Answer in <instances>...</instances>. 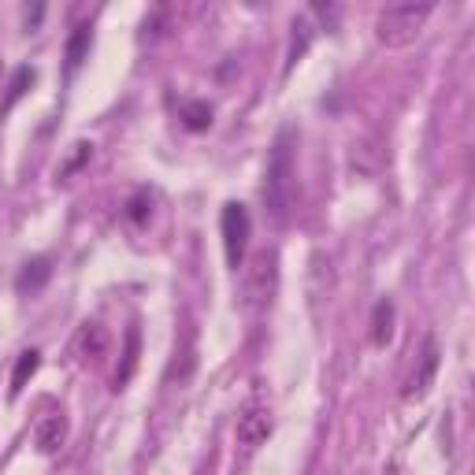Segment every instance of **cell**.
I'll return each instance as SVG.
<instances>
[{
  "instance_id": "7c38bea8",
  "label": "cell",
  "mask_w": 475,
  "mask_h": 475,
  "mask_svg": "<svg viewBox=\"0 0 475 475\" xmlns=\"http://www.w3.org/2000/svg\"><path fill=\"white\" fill-rule=\"evenodd\" d=\"M90 45H93V27L90 23H78L75 34L67 37V71H78L82 64H86V56H90Z\"/></svg>"
},
{
  "instance_id": "ac0fdd59",
  "label": "cell",
  "mask_w": 475,
  "mask_h": 475,
  "mask_svg": "<svg viewBox=\"0 0 475 475\" xmlns=\"http://www.w3.org/2000/svg\"><path fill=\"white\" fill-rule=\"evenodd\" d=\"M308 41H313V27H308V19H294V45H290V64L308 49Z\"/></svg>"
},
{
  "instance_id": "ba28073f",
  "label": "cell",
  "mask_w": 475,
  "mask_h": 475,
  "mask_svg": "<svg viewBox=\"0 0 475 475\" xmlns=\"http://www.w3.org/2000/svg\"><path fill=\"white\" fill-rule=\"evenodd\" d=\"M52 279V260L49 257H34V260H27L23 267H19V275H15V290L19 294H34V290H41Z\"/></svg>"
},
{
  "instance_id": "5b68a950",
  "label": "cell",
  "mask_w": 475,
  "mask_h": 475,
  "mask_svg": "<svg viewBox=\"0 0 475 475\" xmlns=\"http://www.w3.org/2000/svg\"><path fill=\"white\" fill-rule=\"evenodd\" d=\"M275 253H260L253 257V267H249V279H245V294H249L253 305H267L275 294Z\"/></svg>"
},
{
  "instance_id": "3957f363",
  "label": "cell",
  "mask_w": 475,
  "mask_h": 475,
  "mask_svg": "<svg viewBox=\"0 0 475 475\" xmlns=\"http://www.w3.org/2000/svg\"><path fill=\"white\" fill-rule=\"evenodd\" d=\"M219 231H223V253H226V264L241 267L245 260V249H249V234H253V219H249V209L238 201H226L223 204V216H219Z\"/></svg>"
},
{
  "instance_id": "5bb4252c",
  "label": "cell",
  "mask_w": 475,
  "mask_h": 475,
  "mask_svg": "<svg viewBox=\"0 0 475 475\" xmlns=\"http://www.w3.org/2000/svg\"><path fill=\"white\" fill-rule=\"evenodd\" d=\"M78 349H82V357H86V360L105 357V349H108V330L100 327V323H86V327H82V335H78Z\"/></svg>"
},
{
  "instance_id": "52a82bcc",
  "label": "cell",
  "mask_w": 475,
  "mask_h": 475,
  "mask_svg": "<svg viewBox=\"0 0 475 475\" xmlns=\"http://www.w3.org/2000/svg\"><path fill=\"white\" fill-rule=\"evenodd\" d=\"M64 442H67V416H64V412H52V416H45V420L37 424V431H34V446H37L41 453H45V457H49V453H56Z\"/></svg>"
},
{
  "instance_id": "4fadbf2b",
  "label": "cell",
  "mask_w": 475,
  "mask_h": 475,
  "mask_svg": "<svg viewBox=\"0 0 475 475\" xmlns=\"http://www.w3.org/2000/svg\"><path fill=\"white\" fill-rule=\"evenodd\" d=\"M138 349H141V330H138V323H131L127 327V349H123V364L115 371V390H123L131 383L134 368H138Z\"/></svg>"
},
{
  "instance_id": "2e32d148",
  "label": "cell",
  "mask_w": 475,
  "mask_h": 475,
  "mask_svg": "<svg viewBox=\"0 0 475 475\" xmlns=\"http://www.w3.org/2000/svg\"><path fill=\"white\" fill-rule=\"evenodd\" d=\"M90 156H93V146H90V141H75V146H71V156L56 168V178H59V182H67V178L82 168V163H90Z\"/></svg>"
},
{
  "instance_id": "8992f818",
  "label": "cell",
  "mask_w": 475,
  "mask_h": 475,
  "mask_svg": "<svg viewBox=\"0 0 475 475\" xmlns=\"http://www.w3.org/2000/svg\"><path fill=\"white\" fill-rule=\"evenodd\" d=\"M435 371H439V342L427 338V342H424V353H420V364H416V371L408 376V383H405V390H401V398H424L427 386L435 383Z\"/></svg>"
},
{
  "instance_id": "6da1fadb",
  "label": "cell",
  "mask_w": 475,
  "mask_h": 475,
  "mask_svg": "<svg viewBox=\"0 0 475 475\" xmlns=\"http://www.w3.org/2000/svg\"><path fill=\"white\" fill-rule=\"evenodd\" d=\"M297 204V127H282L267 153L264 171V209L275 226H286Z\"/></svg>"
},
{
  "instance_id": "8fae6325",
  "label": "cell",
  "mask_w": 475,
  "mask_h": 475,
  "mask_svg": "<svg viewBox=\"0 0 475 475\" xmlns=\"http://www.w3.org/2000/svg\"><path fill=\"white\" fill-rule=\"evenodd\" d=\"M390 335H394V301L383 297L376 308H371V345H386Z\"/></svg>"
},
{
  "instance_id": "277c9868",
  "label": "cell",
  "mask_w": 475,
  "mask_h": 475,
  "mask_svg": "<svg viewBox=\"0 0 475 475\" xmlns=\"http://www.w3.org/2000/svg\"><path fill=\"white\" fill-rule=\"evenodd\" d=\"M267 439H272V412L253 405V408H245L241 416H238V446L245 453H257Z\"/></svg>"
},
{
  "instance_id": "7a4b0ae2",
  "label": "cell",
  "mask_w": 475,
  "mask_h": 475,
  "mask_svg": "<svg viewBox=\"0 0 475 475\" xmlns=\"http://www.w3.org/2000/svg\"><path fill=\"white\" fill-rule=\"evenodd\" d=\"M435 12V4H390L376 19V37L386 49H405L420 37L424 23Z\"/></svg>"
},
{
  "instance_id": "9c48e42d",
  "label": "cell",
  "mask_w": 475,
  "mask_h": 475,
  "mask_svg": "<svg viewBox=\"0 0 475 475\" xmlns=\"http://www.w3.org/2000/svg\"><path fill=\"white\" fill-rule=\"evenodd\" d=\"M37 368H41V353H37V349H23V353H19V360H15V371H12V386H8V398H12V401L27 390V383L34 379Z\"/></svg>"
},
{
  "instance_id": "e0dca14e",
  "label": "cell",
  "mask_w": 475,
  "mask_h": 475,
  "mask_svg": "<svg viewBox=\"0 0 475 475\" xmlns=\"http://www.w3.org/2000/svg\"><path fill=\"white\" fill-rule=\"evenodd\" d=\"M34 78H37V71H34V67H19V71H15V78H12V86H8V97L0 100V112H8V108L15 105V100L34 86Z\"/></svg>"
},
{
  "instance_id": "9a60e30c",
  "label": "cell",
  "mask_w": 475,
  "mask_h": 475,
  "mask_svg": "<svg viewBox=\"0 0 475 475\" xmlns=\"http://www.w3.org/2000/svg\"><path fill=\"white\" fill-rule=\"evenodd\" d=\"M123 216H127L131 226H146L149 216H153V194L149 190H138L131 201H127V209H123Z\"/></svg>"
},
{
  "instance_id": "30bf717a",
  "label": "cell",
  "mask_w": 475,
  "mask_h": 475,
  "mask_svg": "<svg viewBox=\"0 0 475 475\" xmlns=\"http://www.w3.org/2000/svg\"><path fill=\"white\" fill-rule=\"evenodd\" d=\"M212 105L209 100H182L178 105V119H182V127L186 131H194V134H201V131H209L212 127Z\"/></svg>"
}]
</instances>
